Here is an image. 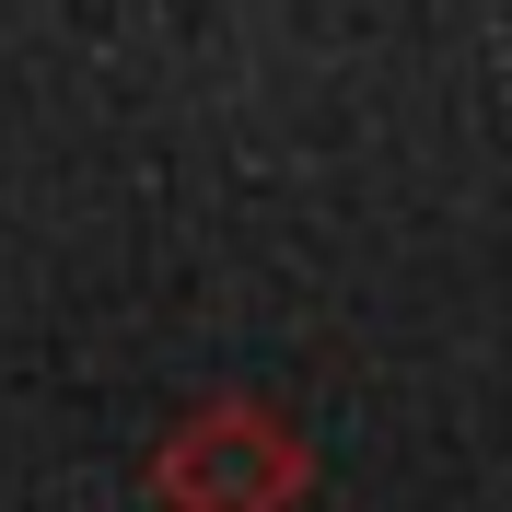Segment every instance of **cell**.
<instances>
[{
  "label": "cell",
  "instance_id": "obj_1",
  "mask_svg": "<svg viewBox=\"0 0 512 512\" xmlns=\"http://www.w3.org/2000/svg\"><path fill=\"white\" fill-rule=\"evenodd\" d=\"M152 489H163V512H303L315 454H303V431H291L280 408L210 396V408H187L175 431H163Z\"/></svg>",
  "mask_w": 512,
  "mask_h": 512
}]
</instances>
